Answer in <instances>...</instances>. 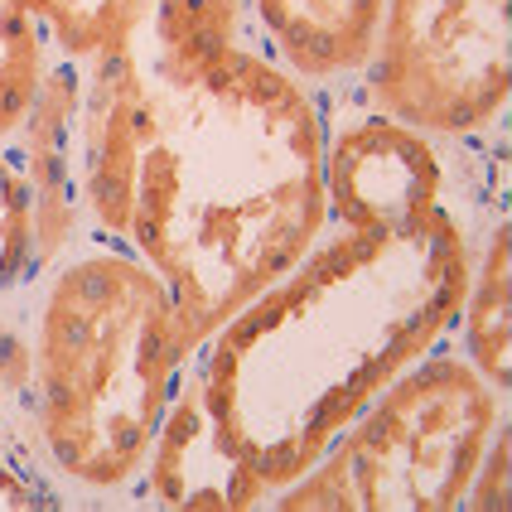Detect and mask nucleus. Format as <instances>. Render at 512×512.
<instances>
[{"label":"nucleus","instance_id":"1","mask_svg":"<svg viewBox=\"0 0 512 512\" xmlns=\"http://www.w3.org/2000/svg\"><path fill=\"white\" fill-rule=\"evenodd\" d=\"M329 218L271 290L179 363L131 508H266L406 363L455 329L503 213V131L435 141L324 92Z\"/></svg>","mask_w":512,"mask_h":512},{"label":"nucleus","instance_id":"2","mask_svg":"<svg viewBox=\"0 0 512 512\" xmlns=\"http://www.w3.org/2000/svg\"><path fill=\"white\" fill-rule=\"evenodd\" d=\"M324 150V92L252 44L194 78L116 58L83 73V228L165 281L189 358L314 247Z\"/></svg>","mask_w":512,"mask_h":512},{"label":"nucleus","instance_id":"3","mask_svg":"<svg viewBox=\"0 0 512 512\" xmlns=\"http://www.w3.org/2000/svg\"><path fill=\"white\" fill-rule=\"evenodd\" d=\"M29 459L68 508L136 503L184 363L165 281L121 242L83 237L20 295Z\"/></svg>","mask_w":512,"mask_h":512},{"label":"nucleus","instance_id":"4","mask_svg":"<svg viewBox=\"0 0 512 512\" xmlns=\"http://www.w3.org/2000/svg\"><path fill=\"white\" fill-rule=\"evenodd\" d=\"M498 426H508V392H498L455 339H440L406 363L266 508L455 512Z\"/></svg>","mask_w":512,"mask_h":512},{"label":"nucleus","instance_id":"5","mask_svg":"<svg viewBox=\"0 0 512 512\" xmlns=\"http://www.w3.org/2000/svg\"><path fill=\"white\" fill-rule=\"evenodd\" d=\"M348 87L435 141L498 136L512 97L508 0H382L372 54Z\"/></svg>","mask_w":512,"mask_h":512},{"label":"nucleus","instance_id":"6","mask_svg":"<svg viewBox=\"0 0 512 512\" xmlns=\"http://www.w3.org/2000/svg\"><path fill=\"white\" fill-rule=\"evenodd\" d=\"M247 44L242 0H0V141L15 136L49 68L145 54L174 78Z\"/></svg>","mask_w":512,"mask_h":512},{"label":"nucleus","instance_id":"7","mask_svg":"<svg viewBox=\"0 0 512 512\" xmlns=\"http://www.w3.org/2000/svg\"><path fill=\"white\" fill-rule=\"evenodd\" d=\"M15 155L34 213V271H49L87 237L83 228V68L58 63L39 83L25 121L15 126Z\"/></svg>","mask_w":512,"mask_h":512},{"label":"nucleus","instance_id":"8","mask_svg":"<svg viewBox=\"0 0 512 512\" xmlns=\"http://www.w3.org/2000/svg\"><path fill=\"white\" fill-rule=\"evenodd\" d=\"M247 44L314 92L348 87L372 54L382 0H242Z\"/></svg>","mask_w":512,"mask_h":512},{"label":"nucleus","instance_id":"9","mask_svg":"<svg viewBox=\"0 0 512 512\" xmlns=\"http://www.w3.org/2000/svg\"><path fill=\"white\" fill-rule=\"evenodd\" d=\"M455 348L484 372L498 392H508L512 382V223L508 208L493 218L479 237V252L469 266V285L459 300Z\"/></svg>","mask_w":512,"mask_h":512},{"label":"nucleus","instance_id":"10","mask_svg":"<svg viewBox=\"0 0 512 512\" xmlns=\"http://www.w3.org/2000/svg\"><path fill=\"white\" fill-rule=\"evenodd\" d=\"M34 213L15 145L0 141V305H20L34 285Z\"/></svg>","mask_w":512,"mask_h":512},{"label":"nucleus","instance_id":"11","mask_svg":"<svg viewBox=\"0 0 512 512\" xmlns=\"http://www.w3.org/2000/svg\"><path fill=\"white\" fill-rule=\"evenodd\" d=\"M25 377H29L25 319H20V305H0V455L25 464L29 474H39L34 459H29V435H25Z\"/></svg>","mask_w":512,"mask_h":512},{"label":"nucleus","instance_id":"12","mask_svg":"<svg viewBox=\"0 0 512 512\" xmlns=\"http://www.w3.org/2000/svg\"><path fill=\"white\" fill-rule=\"evenodd\" d=\"M508 464H512V435L508 426H498V435L488 440L484 459L474 469V479L464 488V508L459 512H503L508 508Z\"/></svg>","mask_w":512,"mask_h":512},{"label":"nucleus","instance_id":"13","mask_svg":"<svg viewBox=\"0 0 512 512\" xmlns=\"http://www.w3.org/2000/svg\"><path fill=\"white\" fill-rule=\"evenodd\" d=\"M29 508H63V498L39 474H29L25 464L0 455V512H29Z\"/></svg>","mask_w":512,"mask_h":512}]
</instances>
